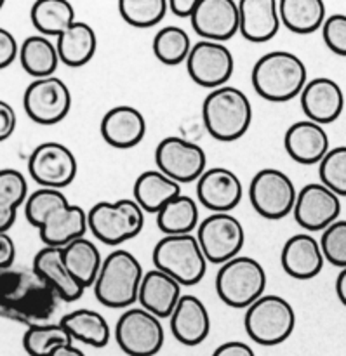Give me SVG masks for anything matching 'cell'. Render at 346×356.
<instances>
[{"label": "cell", "mask_w": 346, "mask_h": 356, "mask_svg": "<svg viewBox=\"0 0 346 356\" xmlns=\"http://www.w3.org/2000/svg\"><path fill=\"white\" fill-rule=\"evenodd\" d=\"M59 299L33 270H0V316L26 327L49 323Z\"/></svg>", "instance_id": "obj_1"}, {"label": "cell", "mask_w": 346, "mask_h": 356, "mask_svg": "<svg viewBox=\"0 0 346 356\" xmlns=\"http://www.w3.org/2000/svg\"><path fill=\"white\" fill-rule=\"evenodd\" d=\"M251 80L254 90L263 99L288 103L303 92L308 82V70L294 52L272 51L258 59Z\"/></svg>", "instance_id": "obj_2"}, {"label": "cell", "mask_w": 346, "mask_h": 356, "mask_svg": "<svg viewBox=\"0 0 346 356\" xmlns=\"http://www.w3.org/2000/svg\"><path fill=\"white\" fill-rule=\"evenodd\" d=\"M202 120L216 141H237L247 134L253 124V104L247 94L237 87H219L205 96Z\"/></svg>", "instance_id": "obj_3"}, {"label": "cell", "mask_w": 346, "mask_h": 356, "mask_svg": "<svg viewBox=\"0 0 346 356\" xmlns=\"http://www.w3.org/2000/svg\"><path fill=\"white\" fill-rule=\"evenodd\" d=\"M143 271L138 257L129 250H113L101 266L100 277L94 284V296L107 308L129 309L138 302Z\"/></svg>", "instance_id": "obj_4"}, {"label": "cell", "mask_w": 346, "mask_h": 356, "mask_svg": "<svg viewBox=\"0 0 346 356\" xmlns=\"http://www.w3.org/2000/svg\"><path fill=\"white\" fill-rule=\"evenodd\" d=\"M89 232L104 245L117 247L136 238L145 228V211L134 198L97 202L87 212Z\"/></svg>", "instance_id": "obj_5"}, {"label": "cell", "mask_w": 346, "mask_h": 356, "mask_svg": "<svg viewBox=\"0 0 346 356\" xmlns=\"http://www.w3.org/2000/svg\"><path fill=\"white\" fill-rule=\"evenodd\" d=\"M152 259L157 270L173 277L181 287L200 284L209 264L195 235L164 236L153 247Z\"/></svg>", "instance_id": "obj_6"}, {"label": "cell", "mask_w": 346, "mask_h": 356, "mask_svg": "<svg viewBox=\"0 0 346 356\" xmlns=\"http://www.w3.org/2000/svg\"><path fill=\"white\" fill-rule=\"evenodd\" d=\"M267 291V271L260 261L239 256L219 266L216 275L218 298L230 308H249Z\"/></svg>", "instance_id": "obj_7"}, {"label": "cell", "mask_w": 346, "mask_h": 356, "mask_svg": "<svg viewBox=\"0 0 346 356\" xmlns=\"http://www.w3.org/2000/svg\"><path fill=\"white\" fill-rule=\"evenodd\" d=\"M244 327L251 339L261 346H278L294 332L296 312L288 299L265 294L246 309Z\"/></svg>", "instance_id": "obj_8"}, {"label": "cell", "mask_w": 346, "mask_h": 356, "mask_svg": "<svg viewBox=\"0 0 346 356\" xmlns=\"http://www.w3.org/2000/svg\"><path fill=\"white\" fill-rule=\"evenodd\" d=\"M113 336L127 356H155L162 350L166 330L162 320L138 306L122 313Z\"/></svg>", "instance_id": "obj_9"}, {"label": "cell", "mask_w": 346, "mask_h": 356, "mask_svg": "<svg viewBox=\"0 0 346 356\" xmlns=\"http://www.w3.org/2000/svg\"><path fill=\"white\" fill-rule=\"evenodd\" d=\"M298 198L294 181L278 169L260 170L249 186V200L253 209L265 219H284L292 214Z\"/></svg>", "instance_id": "obj_10"}, {"label": "cell", "mask_w": 346, "mask_h": 356, "mask_svg": "<svg viewBox=\"0 0 346 356\" xmlns=\"http://www.w3.org/2000/svg\"><path fill=\"white\" fill-rule=\"evenodd\" d=\"M195 236L211 264H225L235 259L246 243L242 222L232 214H211L198 225Z\"/></svg>", "instance_id": "obj_11"}, {"label": "cell", "mask_w": 346, "mask_h": 356, "mask_svg": "<svg viewBox=\"0 0 346 356\" xmlns=\"http://www.w3.org/2000/svg\"><path fill=\"white\" fill-rule=\"evenodd\" d=\"M157 170L166 174L178 184L197 183L207 170V155L197 143L180 136L164 138L155 148Z\"/></svg>", "instance_id": "obj_12"}, {"label": "cell", "mask_w": 346, "mask_h": 356, "mask_svg": "<svg viewBox=\"0 0 346 356\" xmlns=\"http://www.w3.org/2000/svg\"><path fill=\"white\" fill-rule=\"evenodd\" d=\"M23 106L35 124L56 125L72 110V90L58 76L37 79L24 90Z\"/></svg>", "instance_id": "obj_13"}, {"label": "cell", "mask_w": 346, "mask_h": 356, "mask_svg": "<svg viewBox=\"0 0 346 356\" xmlns=\"http://www.w3.org/2000/svg\"><path fill=\"white\" fill-rule=\"evenodd\" d=\"M31 179L40 188L63 190L75 181L79 172L77 156L68 146L56 141L38 145L28 159Z\"/></svg>", "instance_id": "obj_14"}, {"label": "cell", "mask_w": 346, "mask_h": 356, "mask_svg": "<svg viewBox=\"0 0 346 356\" xmlns=\"http://www.w3.org/2000/svg\"><path fill=\"white\" fill-rule=\"evenodd\" d=\"M235 70V59L225 44L200 40L194 44L187 59V72L197 86L219 89L230 82Z\"/></svg>", "instance_id": "obj_15"}, {"label": "cell", "mask_w": 346, "mask_h": 356, "mask_svg": "<svg viewBox=\"0 0 346 356\" xmlns=\"http://www.w3.org/2000/svg\"><path fill=\"white\" fill-rule=\"evenodd\" d=\"M292 214L308 233L324 232L340 219L341 200L322 183H310L298 191Z\"/></svg>", "instance_id": "obj_16"}, {"label": "cell", "mask_w": 346, "mask_h": 356, "mask_svg": "<svg viewBox=\"0 0 346 356\" xmlns=\"http://www.w3.org/2000/svg\"><path fill=\"white\" fill-rule=\"evenodd\" d=\"M195 33L202 40L225 44L239 33L240 13L235 0H198L197 9L190 17Z\"/></svg>", "instance_id": "obj_17"}, {"label": "cell", "mask_w": 346, "mask_h": 356, "mask_svg": "<svg viewBox=\"0 0 346 356\" xmlns=\"http://www.w3.org/2000/svg\"><path fill=\"white\" fill-rule=\"evenodd\" d=\"M240 177L226 167H211L197 181V200L212 214H230L242 202Z\"/></svg>", "instance_id": "obj_18"}, {"label": "cell", "mask_w": 346, "mask_h": 356, "mask_svg": "<svg viewBox=\"0 0 346 356\" xmlns=\"http://www.w3.org/2000/svg\"><path fill=\"white\" fill-rule=\"evenodd\" d=\"M301 108L306 120L319 125L336 122L345 110V92L340 83L327 76H317L306 82L305 89L299 94Z\"/></svg>", "instance_id": "obj_19"}, {"label": "cell", "mask_w": 346, "mask_h": 356, "mask_svg": "<svg viewBox=\"0 0 346 356\" xmlns=\"http://www.w3.org/2000/svg\"><path fill=\"white\" fill-rule=\"evenodd\" d=\"M40 240L44 247H54V249H65L75 240L86 236L89 225H87V212L80 205L63 204L52 209L44 219L40 226Z\"/></svg>", "instance_id": "obj_20"}, {"label": "cell", "mask_w": 346, "mask_h": 356, "mask_svg": "<svg viewBox=\"0 0 346 356\" xmlns=\"http://www.w3.org/2000/svg\"><path fill=\"white\" fill-rule=\"evenodd\" d=\"M281 264L291 278L312 280L324 270L326 257L315 236L310 233H298L292 235L282 247Z\"/></svg>", "instance_id": "obj_21"}, {"label": "cell", "mask_w": 346, "mask_h": 356, "mask_svg": "<svg viewBox=\"0 0 346 356\" xmlns=\"http://www.w3.org/2000/svg\"><path fill=\"white\" fill-rule=\"evenodd\" d=\"M31 270L47 284L59 301L75 302L84 296L86 289L73 278L63 261V249L42 247L33 257Z\"/></svg>", "instance_id": "obj_22"}, {"label": "cell", "mask_w": 346, "mask_h": 356, "mask_svg": "<svg viewBox=\"0 0 346 356\" xmlns=\"http://www.w3.org/2000/svg\"><path fill=\"white\" fill-rule=\"evenodd\" d=\"M284 146L288 155L301 165H317L329 153V134L312 120L294 122L285 131Z\"/></svg>", "instance_id": "obj_23"}, {"label": "cell", "mask_w": 346, "mask_h": 356, "mask_svg": "<svg viewBox=\"0 0 346 356\" xmlns=\"http://www.w3.org/2000/svg\"><path fill=\"white\" fill-rule=\"evenodd\" d=\"M169 323L174 339L184 346H198L211 334V315L197 296L183 294Z\"/></svg>", "instance_id": "obj_24"}, {"label": "cell", "mask_w": 346, "mask_h": 356, "mask_svg": "<svg viewBox=\"0 0 346 356\" xmlns=\"http://www.w3.org/2000/svg\"><path fill=\"white\" fill-rule=\"evenodd\" d=\"M100 131L107 145L117 149H129L145 139L146 120L138 108L120 104L104 113Z\"/></svg>", "instance_id": "obj_25"}, {"label": "cell", "mask_w": 346, "mask_h": 356, "mask_svg": "<svg viewBox=\"0 0 346 356\" xmlns=\"http://www.w3.org/2000/svg\"><path fill=\"white\" fill-rule=\"evenodd\" d=\"M183 298V287L160 270L146 271L139 287L138 305L157 318H171L178 302Z\"/></svg>", "instance_id": "obj_26"}, {"label": "cell", "mask_w": 346, "mask_h": 356, "mask_svg": "<svg viewBox=\"0 0 346 356\" xmlns=\"http://www.w3.org/2000/svg\"><path fill=\"white\" fill-rule=\"evenodd\" d=\"M239 13L240 35L253 44L272 40L281 30L277 0H240Z\"/></svg>", "instance_id": "obj_27"}, {"label": "cell", "mask_w": 346, "mask_h": 356, "mask_svg": "<svg viewBox=\"0 0 346 356\" xmlns=\"http://www.w3.org/2000/svg\"><path fill=\"white\" fill-rule=\"evenodd\" d=\"M134 202L150 214H159L164 205L181 195V184L167 177L160 170H145L139 174L132 188Z\"/></svg>", "instance_id": "obj_28"}, {"label": "cell", "mask_w": 346, "mask_h": 356, "mask_svg": "<svg viewBox=\"0 0 346 356\" xmlns=\"http://www.w3.org/2000/svg\"><path fill=\"white\" fill-rule=\"evenodd\" d=\"M59 61L70 68H80L94 58L97 49L96 31L84 21H75L56 42Z\"/></svg>", "instance_id": "obj_29"}, {"label": "cell", "mask_w": 346, "mask_h": 356, "mask_svg": "<svg viewBox=\"0 0 346 356\" xmlns=\"http://www.w3.org/2000/svg\"><path fill=\"white\" fill-rule=\"evenodd\" d=\"M73 341L93 348L108 346L111 339V329L104 316L94 309L80 308L68 313L59 320Z\"/></svg>", "instance_id": "obj_30"}, {"label": "cell", "mask_w": 346, "mask_h": 356, "mask_svg": "<svg viewBox=\"0 0 346 356\" xmlns=\"http://www.w3.org/2000/svg\"><path fill=\"white\" fill-rule=\"evenodd\" d=\"M63 261H65L66 268L73 275V278L84 289H89L96 284L104 259L101 257L96 243L82 236V238L75 240L63 249Z\"/></svg>", "instance_id": "obj_31"}, {"label": "cell", "mask_w": 346, "mask_h": 356, "mask_svg": "<svg viewBox=\"0 0 346 356\" xmlns=\"http://www.w3.org/2000/svg\"><path fill=\"white\" fill-rule=\"evenodd\" d=\"M278 14L282 24L298 35L322 30L327 19L326 3L322 0H281Z\"/></svg>", "instance_id": "obj_32"}, {"label": "cell", "mask_w": 346, "mask_h": 356, "mask_svg": "<svg viewBox=\"0 0 346 356\" xmlns=\"http://www.w3.org/2000/svg\"><path fill=\"white\" fill-rule=\"evenodd\" d=\"M200 225V212L197 200L181 193L164 205L157 214V226L166 236L194 235Z\"/></svg>", "instance_id": "obj_33"}, {"label": "cell", "mask_w": 346, "mask_h": 356, "mask_svg": "<svg viewBox=\"0 0 346 356\" xmlns=\"http://www.w3.org/2000/svg\"><path fill=\"white\" fill-rule=\"evenodd\" d=\"M19 61L24 72L35 80L54 76L59 65L58 47L44 35H31L19 45Z\"/></svg>", "instance_id": "obj_34"}, {"label": "cell", "mask_w": 346, "mask_h": 356, "mask_svg": "<svg viewBox=\"0 0 346 356\" xmlns=\"http://www.w3.org/2000/svg\"><path fill=\"white\" fill-rule=\"evenodd\" d=\"M31 23L44 37H59L75 23V9L68 0H37L31 6Z\"/></svg>", "instance_id": "obj_35"}, {"label": "cell", "mask_w": 346, "mask_h": 356, "mask_svg": "<svg viewBox=\"0 0 346 356\" xmlns=\"http://www.w3.org/2000/svg\"><path fill=\"white\" fill-rule=\"evenodd\" d=\"M26 177L16 169H0V233L14 226L17 209L28 200Z\"/></svg>", "instance_id": "obj_36"}, {"label": "cell", "mask_w": 346, "mask_h": 356, "mask_svg": "<svg viewBox=\"0 0 346 356\" xmlns=\"http://www.w3.org/2000/svg\"><path fill=\"white\" fill-rule=\"evenodd\" d=\"M191 47L194 44L190 40V35L187 33L184 28L176 26V24L160 28L152 42L153 56L167 66H178L181 63H187Z\"/></svg>", "instance_id": "obj_37"}, {"label": "cell", "mask_w": 346, "mask_h": 356, "mask_svg": "<svg viewBox=\"0 0 346 356\" xmlns=\"http://www.w3.org/2000/svg\"><path fill=\"white\" fill-rule=\"evenodd\" d=\"M68 344H73V339L59 322L28 327L23 336V348L30 356H49Z\"/></svg>", "instance_id": "obj_38"}, {"label": "cell", "mask_w": 346, "mask_h": 356, "mask_svg": "<svg viewBox=\"0 0 346 356\" xmlns=\"http://www.w3.org/2000/svg\"><path fill=\"white\" fill-rule=\"evenodd\" d=\"M169 10L167 0H120L118 13L127 24L134 28L157 26Z\"/></svg>", "instance_id": "obj_39"}, {"label": "cell", "mask_w": 346, "mask_h": 356, "mask_svg": "<svg viewBox=\"0 0 346 356\" xmlns=\"http://www.w3.org/2000/svg\"><path fill=\"white\" fill-rule=\"evenodd\" d=\"M320 183L338 197H346V146L331 148L319 163Z\"/></svg>", "instance_id": "obj_40"}, {"label": "cell", "mask_w": 346, "mask_h": 356, "mask_svg": "<svg viewBox=\"0 0 346 356\" xmlns=\"http://www.w3.org/2000/svg\"><path fill=\"white\" fill-rule=\"evenodd\" d=\"M63 204H68V198L61 190H52V188H38L33 193L28 197L24 202V216H26L28 222L33 228H38L42 219L52 211V209L59 207Z\"/></svg>", "instance_id": "obj_41"}, {"label": "cell", "mask_w": 346, "mask_h": 356, "mask_svg": "<svg viewBox=\"0 0 346 356\" xmlns=\"http://www.w3.org/2000/svg\"><path fill=\"white\" fill-rule=\"evenodd\" d=\"M320 247L326 261L333 266L346 268V219H338L336 222L324 229L320 236Z\"/></svg>", "instance_id": "obj_42"}, {"label": "cell", "mask_w": 346, "mask_h": 356, "mask_svg": "<svg viewBox=\"0 0 346 356\" xmlns=\"http://www.w3.org/2000/svg\"><path fill=\"white\" fill-rule=\"evenodd\" d=\"M322 37L327 47L346 58V14H331L322 26Z\"/></svg>", "instance_id": "obj_43"}, {"label": "cell", "mask_w": 346, "mask_h": 356, "mask_svg": "<svg viewBox=\"0 0 346 356\" xmlns=\"http://www.w3.org/2000/svg\"><path fill=\"white\" fill-rule=\"evenodd\" d=\"M19 58V45L9 30L0 26V70L7 68Z\"/></svg>", "instance_id": "obj_44"}, {"label": "cell", "mask_w": 346, "mask_h": 356, "mask_svg": "<svg viewBox=\"0 0 346 356\" xmlns=\"http://www.w3.org/2000/svg\"><path fill=\"white\" fill-rule=\"evenodd\" d=\"M17 117L14 108L9 103L0 99V143L9 139L16 131Z\"/></svg>", "instance_id": "obj_45"}, {"label": "cell", "mask_w": 346, "mask_h": 356, "mask_svg": "<svg viewBox=\"0 0 346 356\" xmlns=\"http://www.w3.org/2000/svg\"><path fill=\"white\" fill-rule=\"evenodd\" d=\"M14 259H16V243L9 233H0V270L13 268Z\"/></svg>", "instance_id": "obj_46"}, {"label": "cell", "mask_w": 346, "mask_h": 356, "mask_svg": "<svg viewBox=\"0 0 346 356\" xmlns=\"http://www.w3.org/2000/svg\"><path fill=\"white\" fill-rule=\"evenodd\" d=\"M211 356H256L253 348L242 341H228L214 350Z\"/></svg>", "instance_id": "obj_47"}, {"label": "cell", "mask_w": 346, "mask_h": 356, "mask_svg": "<svg viewBox=\"0 0 346 356\" xmlns=\"http://www.w3.org/2000/svg\"><path fill=\"white\" fill-rule=\"evenodd\" d=\"M167 3H169V10L174 16L190 19L194 16L195 9H197L198 0H167Z\"/></svg>", "instance_id": "obj_48"}, {"label": "cell", "mask_w": 346, "mask_h": 356, "mask_svg": "<svg viewBox=\"0 0 346 356\" xmlns=\"http://www.w3.org/2000/svg\"><path fill=\"white\" fill-rule=\"evenodd\" d=\"M336 296L341 301V305L346 308V268L341 270V273L336 278Z\"/></svg>", "instance_id": "obj_49"}, {"label": "cell", "mask_w": 346, "mask_h": 356, "mask_svg": "<svg viewBox=\"0 0 346 356\" xmlns=\"http://www.w3.org/2000/svg\"><path fill=\"white\" fill-rule=\"evenodd\" d=\"M49 356H86V353H84L80 348H75L73 344H68V346L58 348L54 353H51Z\"/></svg>", "instance_id": "obj_50"}, {"label": "cell", "mask_w": 346, "mask_h": 356, "mask_svg": "<svg viewBox=\"0 0 346 356\" xmlns=\"http://www.w3.org/2000/svg\"><path fill=\"white\" fill-rule=\"evenodd\" d=\"M3 7V0H0V9H2Z\"/></svg>", "instance_id": "obj_51"}]
</instances>
